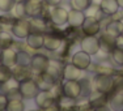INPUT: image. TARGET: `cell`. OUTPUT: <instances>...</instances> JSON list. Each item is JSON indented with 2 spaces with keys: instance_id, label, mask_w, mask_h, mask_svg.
<instances>
[{
  "instance_id": "ee69618b",
  "label": "cell",
  "mask_w": 123,
  "mask_h": 111,
  "mask_svg": "<svg viewBox=\"0 0 123 111\" xmlns=\"http://www.w3.org/2000/svg\"><path fill=\"white\" fill-rule=\"evenodd\" d=\"M16 1H17V0H16Z\"/></svg>"
},
{
  "instance_id": "83f0119b",
  "label": "cell",
  "mask_w": 123,
  "mask_h": 111,
  "mask_svg": "<svg viewBox=\"0 0 123 111\" xmlns=\"http://www.w3.org/2000/svg\"><path fill=\"white\" fill-rule=\"evenodd\" d=\"M13 13L16 18H24L26 17V8H25V1L24 0H17L13 7Z\"/></svg>"
},
{
  "instance_id": "30bf717a",
  "label": "cell",
  "mask_w": 123,
  "mask_h": 111,
  "mask_svg": "<svg viewBox=\"0 0 123 111\" xmlns=\"http://www.w3.org/2000/svg\"><path fill=\"white\" fill-rule=\"evenodd\" d=\"M63 93L71 98L77 99L81 97V84L79 80H66L63 85Z\"/></svg>"
},
{
  "instance_id": "7a4b0ae2",
  "label": "cell",
  "mask_w": 123,
  "mask_h": 111,
  "mask_svg": "<svg viewBox=\"0 0 123 111\" xmlns=\"http://www.w3.org/2000/svg\"><path fill=\"white\" fill-rule=\"evenodd\" d=\"M18 89L21 93V97L24 99H34L36 95L39 93V86L34 78H26L24 81H20Z\"/></svg>"
},
{
  "instance_id": "8fae6325",
  "label": "cell",
  "mask_w": 123,
  "mask_h": 111,
  "mask_svg": "<svg viewBox=\"0 0 123 111\" xmlns=\"http://www.w3.org/2000/svg\"><path fill=\"white\" fill-rule=\"evenodd\" d=\"M81 28H83V31L85 33V35H97L98 31L101 30L99 21L96 17H92V16L85 17Z\"/></svg>"
},
{
  "instance_id": "836d02e7",
  "label": "cell",
  "mask_w": 123,
  "mask_h": 111,
  "mask_svg": "<svg viewBox=\"0 0 123 111\" xmlns=\"http://www.w3.org/2000/svg\"><path fill=\"white\" fill-rule=\"evenodd\" d=\"M81 84V95H89L92 93V88H93V82L90 84L88 78H84L83 81H80Z\"/></svg>"
},
{
  "instance_id": "2e32d148",
  "label": "cell",
  "mask_w": 123,
  "mask_h": 111,
  "mask_svg": "<svg viewBox=\"0 0 123 111\" xmlns=\"http://www.w3.org/2000/svg\"><path fill=\"white\" fill-rule=\"evenodd\" d=\"M98 41H99V48H101V51L106 52V54H109V55H110V52L117 47L115 46V37L110 35V34H107V33L102 34V35L98 38Z\"/></svg>"
},
{
  "instance_id": "8992f818",
  "label": "cell",
  "mask_w": 123,
  "mask_h": 111,
  "mask_svg": "<svg viewBox=\"0 0 123 111\" xmlns=\"http://www.w3.org/2000/svg\"><path fill=\"white\" fill-rule=\"evenodd\" d=\"M80 46L83 51L88 52V54L92 56V55H97L101 48H99V41L96 35H86L85 38L80 41Z\"/></svg>"
},
{
  "instance_id": "f1b7e54d",
  "label": "cell",
  "mask_w": 123,
  "mask_h": 111,
  "mask_svg": "<svg viewBox=\"0 0 123 111\" xmlns=\"http://www.w3.org/2000/svg\"><path fill=\"white\" fill-rule=\"evenodd\" d=\"M110 92H113V93H123V75L113 76V86H111Z\"/></svg>"
},
{
  "instance_id": "8d00e7d4",
  "label": "cell",
  "mask_w": 123,
  "mask_h": 111,
  "mask_svg": "<svg viewBox=\"0 0 123 111\" xmlns=\"http://www.w3.org/2000/svg\"><path fill=\"white\" fill-rule=\"evenodd\" d=\"M115 46H117V48L123 50V33L115 38Z\"/></svg>"
},
{
  "instance_id": "e0dca14e",
  "label": "cell",
  "mask_w": 123,
  "mask_h": 111,
  "mask_svg": "<svg viewBox=\"0 0 123 111\" xmlns=\"http://www.w3.org/2000/svg\"><path fill=\"white\" fill-rule=\"evenodd\" d=\"M25 8H26V16L28 17H39L42 14V3L34 1V0H26L25 1Z\"/></svg>"
},
{
  "instance_id": "484cf974",
  "label": "cell",
  "mask_w": 123,
  "mask_h": 111,
  "mask_svg": "<svg viewBox=\"0 0 123 111\" xmlns=\"http://www.w3.org/2000/svg\"><path fill=\"white\" fill-rule=\"evenodd\" d=\"M7 110H8V111H22V110H25V103L22 102L21 98L8 99Z\"/></svg>"
},
{
  "instance_id": "ab89813d",
  "label": "cell",
  "mask_w": 123,
  "mask_h": 111,
  "mask_svg": "<svg viewBox=\"0 0 123 111\" xmlns=\"http://www.w3.org/2000/svg\"><path fill=\"white\" fill-rule=\"evenodd\" d=\"M0 64H1V48H0Z\"/></svg>"
},
{
  "instance_id": "6da1fadb",
  "label": "cell",
  "mask_w": 123,
  "mask_h": 111,
  "mask_svg": "<svg viewBox=\"0 0 123 111\" xmlns=\"http://www.w3.org/2000/svg\"><path fill=\"white\" fill-rule=\"evenodd\" d=\"M36 105L41 110H54L59 109L56 105V99L54 98L51 90H39V93L36 95Z\"/></svg>"
},
{
  "instance_id": "d6986e66",
  "label": "cell",
  "mask_w": 123,
  "mask_h": 111,
  "mask_svg": "<svg viewBox=\"0 0 123 111\" xmlns=\"http://www.w3.org/2000/svg\"><path fill=\"white\" fill-rule=\"evenodd\" d=\"M1 64L8 67H14L17 64V51H14L11 47L1 50Z\"/></svg>"
},
{
  "instance_id": "e575fe53",
  "label": "cell",
  "mask_w": 123,
  "mask_h": 111,
  "mask_svg": "<svg viewBox=\"0 0 123 111\" xmlns=\"http://www.w3.org/2000/svg\"><path fill=\"white\" fill-rule=\"evenodd\" d=\"M4 94L7 95V98H8V99H17V98H22V97H21V93H20L18 86L12 88V89L7 90V92H5Z\"/></svg>"
},
{
  "instance_id": "7402d4cb",
  "label": "cell",
  "mask_w": 123,
  "mask_h": 111,
  "mask_svg": "<svg viewBox=\"0 0 123 111\" xmlns=\"http://www.w3.org/2000/svg\"><path fill=\"white\" fill-rule=\"evenodd\" d=\"M62 39L55 35H45V41H43V47L49 51H56L62 46Z\"/></svg>"
},
{
  "instance_id": "b9f144b4",
  "label": "cell",
  "mask_w": 123,
  "mask_h": 111,
  "mask_svg": "<svg viewBox=\"0 0 123 111\" xmlns=\"http://www.w3.org/2000/svg\"><path fill=\"white\" fill-rule=\"evenodd\" d=\"M121 22H122V25H123V18H121Z\"/></svg>"
},
{
  "instance_id": "f35d334b",
  "label": "cell",
  "mask_w": 123,
  "mask_h": 111,
  "mask_svg": "<svg viewBox=\"0 0 123 111\" xmlns=\"http://www.w3.org/2000/svg\"><path fill=\"white\" fill-rule=\"evenodd\" d=\"M117 1H118L119 8H123V0H117Z\"/></svg>"
},
{
  "instance_id": "603a6c76",
  "label": "cell",
  "mask_w": 123,
  "mask_h": 111,
  "mask_svg": "<svg viewBox=\"0 0 123 111\" xmlns=\"http://www.w3.org/2000/svg\"><path fill=\"white\" fill-rule=\"evenodd\" d=\"M106 33L110 34L113 37H118L123 33V25L121 22V20H114V21H110L106 26Z\"/></svg>"
},
{
  "instance_id": "f546056e",
  "label": "cell",
  "mask_w": 123,
  "mask_h": 111,
  "mask_svg": "<svg viewBox=\"0 0 123 111\" xmlns=\"http://www.w3.org/2000/svg\"><path fill=\"white\" fill-rule=\"evenodd\" d=\"M90 1L92 0H71L69 4H71L72 9H77V11H86L90 7Z\"/></svg>"
},
{
  "instance_id": "60d3db41",
  "label": "cell",
  "mask_w": 123,
  "mask_h": 111,
  "mask_svg": "<svg viewBox=\"0 0 123 111\" xmlns=\"http://www.w3.org/2000/svg\"><path fill=\"white\" fill-rule=\"evenodd\" d=\"M34 1H38V3H43L45 0H34Z\"/></svg>"
},
{
  "instance_id": "1f68e13d",
  "label": "cell",
  "mask_w": 123,
  "mask_h": 111,
  "mask_svg": "<svg viewBox=\"0 0 123 111\" xmlns=\"http://www.w3.org/2000/svg\"><path fill=\"white\" fill-rule=\"evenodd\" d=\"M30 60H31V56L28 54V52H25V51L17 52V64L30 67Z\"/></svg>"
},
{
  "instance_id": "ba28073f",
  "label": "cell",
  "mask_w": 123,
  "mask_h": 111,
  "mask_svg": "<svg viewBox=\"0 0 123 111\" xmlns=\"http://www.w3.org/2000/svg\"><path fill=\"white\" fill-rule=\"evenodd\" d=\"M88 97H89V102L88 103L90 105L92 109L101 110L107 106V93H102V92H98V90L93 92L92 90V93Z\"/></svg>"
},
{
  "instance_id": "ffe728a7",
  "label": "cell",
  "mask_w": 123,
  "mask_h": 111,
  "mask_svg": "<svg viewBox=\"0 0 123 111\" xmlns=\"http://www.w3.org/2000/svg\"><path fill=\"white\" fill-rule=\"evenodd\" d=\"M119 5L117 0H102L99 4V11L106 16H113L118 12Z\"/></svg>"
},
{
  "instance_id": "3957f363",
  "label": "cell",
  "mask_w": 123,
  "mask_h": 111,
  "mask_svg": "<svg viewBox=\"0 0 123 111\" xmlns=\"http://www.w3.org/2000/svg\"><path fill=\"white\" fill-rule=\"evenodd\" d=\"M13 35L17 38H26L31 31V22L24 18H17L16 21H13L12 26H11Z\"/></svg>"
},
{
  "instance_id": "d590c367",
  "label": "cell",
  "mask_w": 123,
  "mask_h": 111,
  "mask_svg": "<svg viewBox=\"0 0 123 111\" xmlns=\"http://www.w3.org/2000/svg\"><path fill=\"white\" fill-rule=\"evenodd\" d=\"M7 103H8V98L4 93H0V111L7 110Z\"/></svg>"
},
{
  "instance_id": "d6a6232c",
  "label": "cell",
  "mask_w": 123,
  "mask_h": 111,
  "mask_svg": "<svg viewBox=\"0 0 123 111\" xmlns=\"http://www.w3.org/2000/svg\"><path fill=\"white\" fill-rule=\"evenodd\" d=\"M14 4H16V0H0V11L7 13L13 9Z\"/></svg>"
},
{
  "instance_id": "9a60e30c",
  "label": "cell",
  "mask_w": 123,
  "mask_h": 111,
  "mask_svg": "<svg viewBox=\"0 0 123 111\" xmlns=\"http://www.w3.org/2000/svg\"><path fill=\"white\" fill-rule=\"evenodd\" d=\"M26 39V45L33 50H39L43 47V41H45V35L41 31H30Z\"/></svg>"
},
{
  "instance_id": "4316f807",
  "label": "cell",
  "mask_w": 123,
  "mask_h": 111,
  "mask_svg": "<svg viewBox=\"0 0 123 111\" xmlns=\"http://www.w3.org/2000/svg\"><path fill=\"white\" fill-rule=\"evenodd\" d=\"M13 45V38L8 31H0V48L4 50Z\"/></svg>"
},
{
  "instance_id": "cb8c5ba5",
  "label": "cell",
  "mask_w": 123,
  "mask_h": 111,
  "mask_svg": "<svg viewBox=\"0 0 123 111\" xmlns=\"http://www.w3.org/2000/svg\"><path fill=\"white\" fill-rule=\"evenodd\" d=\"M56 105H58V107L62 109V110H71V109H75L76 107V99L68 97V95H66V94H63L56 101Z\"/></svg>"
},
{
  "instance_id": "4fadbf2b",
  "label": "cell",
  "mask_w": 123,
  "mask_h": 111,
  "mask_svg": "<svg viewBox=\"0 0 123 111\" xmlns=\"http://www.w3.org/2000/svg\"><path fill=\"white\" fill-rule=\"evenodd\" d=\"M62 76H63L64 80H80L81 76H83V71L80 68L75 65L72 63H68L63 67L62 69Z\"/></svg>"
},
{
  "instance_id": "277c9868",
  "label": "cell",
  "mask_w": 123,
  "mask_h": 111,
  "mask_svg": "<svg viewBox=\"0 0 123 111\" xmlns=\"http://www.w3.org/2000/svg\"><path fill=\"white\" fill-rule=\"evenodd\" d=\"M93 86H94V90L109 93L113 86V76L106 73H97L93 78Z\"/></svg>"
},
{
  "instance_id": "7c38bea8",
  "label": "cell",
  "mask_w": 123,
  "mask_h": 111,
  "mask_svg": "<svg viewBox=\"0 0 123 111\" xmlns=\"http://www.w3.org/2000/svg\"><path fill=\"white\" fill-rule=\"evenodd\" d=\"M34 80H36V82L38 84V86H39V90H51L52 88H54L55 82H56V78L52 77L49 72L38 73Z\"/></svg>"
},
{
  "instance_id": "52a82bcc",
  "label": "cell",
  "mask_w": 123,
  "mask_h": 111,
  "mask_svg": "<svg viewBox=\"0 0 123 111\" xmlns=\"http://www.w3.org/2000/svg\"><path fill=\"white\" fill-rule=\"evenodd\" d=\"M49 16H50V21L54 25H58V26L67 24V21H68V11L59 7V5L52 7L50 13H49Z\"/></svg>"
},
{
  "instance_id": "ac0fdd59",
  "label": "cell",
  "mask_w": 123,
  "mask_h": 111,
  "mask_svg": "<svg viewBox=\"0 0 123 111\" xmlns=\"http://www.w3.org/2000/svg\"><path fill=\"white\" fill-rule=\"evenodd\" d=\"M85 14H84V11H77V9H71L68 12V24L72 26V28H80L83 25L84 20H85Z\"/></svg>"
},
{
  "instance_id": "4dcf8cb0",
  "label": "cell",
  "mask_w": 123,
  "mask_h": 111,
  "mask_svg": "<svg viewBox=\"0 0 123 111\" xmlns=\"http://www.w3.org/2000/svg\"><path fill=\"white\" fill-rule=\"evenodd\" d=\"M9 78H12V68L4 64H0V84L8 81Z\"/></svg>"
},
{
  "instance_id": "d4e9b609",
  "label": "cell",
  "mask_w": 123,
  "mask_h": 111,
  "mask_svg": "<svg viewBox=\"0 0 123 111\" xmlns=\"http://www.w3.org/2000/svg\"><path fill=\"white\" fill-rule=\"evenodd\" d=\"M110 58H111V63L117 67H123V50L121 48H114L110 52Z\"/></svg>"
},
{
  "instance_id": "44dd1931",
  "label": "cell",
  "mask_w": 123,
  "mask_h": 111,
  "mask_svg": "<svg viewBox=\"0 0 123 111\" xmlns=\"http://www.w3.org/2000/svg\"><path fill=\"white\" fill-rule=\"evenodd\" d=\"M107 105L114 110L123 109V93H107Z\"/></svg>"
},
{
  "instance_id": "5b68a950",
  "label": "cell",
  "mask_w": 123,
  "mask_h": 111,
  "mask_svg": "<svg viewBox=\"0 0 123 111\" xmlns=\"http://www.w3.org/2000/svg\"><path fill=\"white\" fill-rule=\"evenodd\" d=\"M50 65V59L47 56L42 54H36L31 56V60H30V69L34 75H38V73H42V72H46L47 71Z\"/></svg>"
},
{
  "instance_id": "7bdbcfd3",
  "label": "cell",
  "mask_w": 123,
  "mask_h": 111,
  "mask_svg": "<svg viewBox=\"0 0 123 111\" xmlns=\"http://www.w3.org/2000/svg\"><path fill=\"white\" fill-rule=\"evenodd\" d=\"M0 31H1V25H0Z\"/></svg>"
},
{
  "instance_id": "5bb4252c",
  "label": "cell",
  "mask_w": 123,
  "mask_h": 111,
  "mask_svg": "<svg viewBox=\"0 0 123 111\" xmlns=\"http://www.w3.org/2000/svg\"><path fill=\"white\" fill-rule=\"evenodd\" d=\"M31 69L30 67L28 65H21V64H16L14 67H12V77L14 80L20 81H24L26 78H30L31 77Z\"/></svg>"
},
{
  "instance_id": "9c48e42d",
  "label": "cell",
  "mask_w": 123,
  "mask_h": 111,
  "mask_svg": "<svg viewBox=\"0 0 123 111\" xmlns=\"http://www.w3.org/2000/svg\"><path fill=\"white\" fill-rule=\"evenodd\" d=\"M72 64H75L77 68H80L81 71H85L90 67L92 64V59H90V55L85 51H77L72 55V60H71Z\"/></svg>"
},
{
  "instance_id": "74e56055",
  "label": "cell",
  "mask_w": 123,
  "mask_h": 111,
  "mask_svg": "<svg viewBox=\"0 0 123 111\" xmlns=\"http://www.w3.org/2000/svg\"><path fill=\"white\" fill-rule=\"evenodd\" d=\"M45 3L50 7H55V5H59L62 3V0H45Z\"/></svg>"
}]
</instances>
